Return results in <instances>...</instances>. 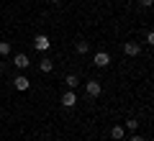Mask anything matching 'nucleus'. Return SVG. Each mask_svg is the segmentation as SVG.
Instances as JSON below:
<instances>
[{"instance_id":"ddd939ff","label":"nucleus","mask_w":154,"mask_h":141,"mask_svg":"<svg viewBox=\"0 0 154 141\" xmlns=\"http://www.w3.org/2000/svg\"><path fill=\"white\" fill-rule=\"evenodd\" d=\"M11 54V44L8 41H0V57H8Z\"/></svg>"},{"instance_id":"dca6fc26","label":"nucleus","mask_w":154,"mask_h":141,"mask_svg":"<svg viewBox=\"0 0 154 141\" xmlns=\"http://www.w3.org/2000/svg\"><path fill=\"white\" fill-rule=\"evenodd\" d=\"M49 3H59V0H49Z\"/></svg>"},{"instance_id":"423d86ee","label":"nucleus","mask_w":154,"mask_h":141,"mask_svg":"<svg viewBox=\"0 0 154 141\" xmlns=\"http://www.w3.org/2000/svg\"><path fill=\"white\" fill-rule=\"evenodd\" d=\"M93 64L95 67H108L110 64V54H108V51H98V54L93 57Z\"/></svg>"},{"instance_id":"9d476101","label":"nucleus","mask_w":154,"mask_h":141,"mask_svg":"<svg viewBox=\"0 0 154 141\" xmlns=\"http://www.w3.org/2000/svg\"><path fill=\"white\" fill-rule=\"evenodd\" d=\"M64 85H67V90H77V85H80L77 75H67V77H64Z\"/></svg>"},{"instance_id":"7ed1b4c3","label":"nucleus","mask_w":154,"mask_h":141,"mask_svg":"<svg viewBox=\"0 0 154 141\" xmlns=\"http://www.w3.org/2000/svg\"><path fill=\"white\" fill-rule=\"evenodd\" d=\"M13 87H16L18 92H26L28 87H31V80H28L26 75H16V80H13Z\"/></svg>"},{"instance_id":"1a4fd4ad","label":"nucleus","mask_w":154,"mask_h":141,"mask_svg":"<svg viewBox=\"0 0 154 141\" xmlns=\"http://www.w3.org/2000/svg\"><path fill=\"white\" fill-rule=\"evenodd\" d=\"M13 62H16L18 69H26V67H31V62H28V57H26V54H16V59H13Z\"/></svg>"},{"instance_id":"f8f14e48","label":"nucleus","mask_w":154,"mask_h":141,"mask_svg":"<svg viewBox=\"0 0 154 141\" xmlns=\"http://www.w3.org/2000/svg\"><path fill=\"white\" fill-rule=\"evenodd\" d=\"M123 128H128V131H136V128H139V121H136V118H126Z\"/></svg>"},{"instance_id":"f257e3e1","label":"nucleus","mask_w":154,"mask_h":141,"mask_svg":"<svg viewBox=\"0 0 154 141\" xmlns=\"http://www.w3.org/2000/svg\"><path fill=\"white\" fill-rule=\"evenodd\" d=\"M59 103L64 105V108H75V105L80 103V98H77V92H75V90H67V92H62Z\"/></svg>"},{"instance_id":"39448f33","label":"nucleus","mask_w":154,"mask_h":141,"mask_svg":"<svg viewBox=\"0 0 154 141\" xmlns=\"http://www.w3.org/2000/svg\"><path fill=\"white\" fill-rule=\"evenodd\" d=\"M33 46H36V51H46L51 46V41H49V36H44V33H38L36 38H33Z\"/></svg>"},{"instance_id":"20e7f679","label":"nucleus","mask_w":154,"mask_h":141,"mask_svg":"<svg viewBox=\"0 0 154 141\" xmlns=\"http://www.w3.org/2000/svg\"><path fill=\"white\" fill-rule=\"evenodd\" d=\"M139 51H141V44L139 41H126L123 44V54L126 57H139Z\"/></svg>"},{"instance_id":"6e6552de","label":"nucleus","mask_w":154,"mask_h":141,"mask_svg":"<svg viewBox=\"0 0 154 141\" xmlns=\"http://www.w3.org/2000/svg\"><path fill=\"white\" fill-rule=\"evenodd\" d=\"M123 133H126V128H123L121 123L110 128V139H113V141H121V139H123Z\"/></svg>"},{"instance_id":"4468645a","label":"nucleus","mask_w":154,"mask_h":141,"mask_svg":"<svg viewBox=\"0 0 154 141\" xmlns=\"http://www.w3.org/2000/svg\"><path fill=\"white\" fill-rule=\"evenodd\" d=\"M131 141H146V139H144V136H139V133H136V136H131Z\"/></svg>"},{"instance_id":"2eb2a0df","label":"nucleus","mask_w":154,"mask_h":141,"mask_svg":"<svg viewBox=\"0 0 154 141\" xmlns=\"http://www.w3.org/2000/svg\"><path fill=\"white\" fill-rule=\"evenodd\" d=\"M139 3H141L144 8H149V5H152V0H139Z\"/></svg>"},{"instance_id":"f03ea898","label":"nucleus","mask_w":154,"mask_h":141,"mask_svg":"<svg viewBox=\"0 0 154 141\" xmlns=\"http://www.w3.org/2000/svg\"><path fill=\"white\" fill-rule=\"evenodd\" d=\"M85 92H88L90 98H98L100 92H103V85H100V80H88V82H85Z\"/></svg>"},{"instance_id":"9b49d317","label":"nucleus","mask_w":154,"mask_h":141,"mask_svg":"<svg viewBox=\"0 0 154 141\" xmlns=\"http://www.w3.org/2000/svg\"><path fill=\"white\" fill-rule=\"evenodd\" d=\"M88 49H90L88 41H77L75 44V51H77V54H88Z\"/></svg>"},{"instance_id":"0eeeda50","label":"nucleus","mask_w":154,"mask_h":141,"mask_svg":"<svg viewBox=\"0 0 154 141\" xmlns=\"http://www.w3.org/2000/svg\"><path fill=\"white\" fill-rule=\"evenodd\" d=\"M38 69L44 72V75H49V72H54V59H49V57H44V59L38 62Z\"/></svg>"}]
</instances>
